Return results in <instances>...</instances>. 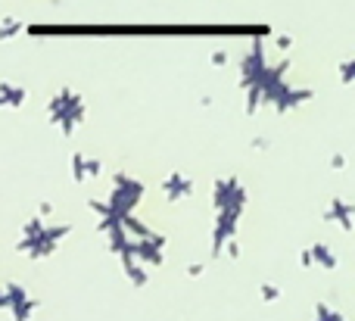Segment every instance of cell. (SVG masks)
<instances>
[{"label":"cell","instance_id":"6da1fadb","mask_svg":"<svg viewBox=\"0 0 355 321\" xmlns=\"http://www.w3.org/2000/svg\"><path fill=\"white\" fill-rule=\"evenodd\" d=\"M47 116H50V122H53V125H60L62 135H72L75 125L85 119V100H81L75 91H69V87H66V91H60L47 103Z\"/></svg>","mask_w":355,"mask_h":321},{"label":"cell","instance_id":"7a4b0ae2","mask_svg":"<svg viewBox=\"0 0 355 321\" xmlns=\"http://www.w3.org/2000/svg\"><path fill=\"white\" fill-rule=\"evenodd\" d=\"M141 197H144L141 181L128 178V175H116V191H112V197H110V206L116 216H125L131 206H137Z\"/></svg>","mask_w":355,"mask_h":321},{"label":"cell","instance_id":"3957f363","mask_svg":"<svg viewBox=\"0 0 355 321\" xmlns=\"http://www.w3.org/2000/svg\"><path fill=\"white\" fill-rule=\"evenodd\" d=\"M215 209L218 212H225V209H234V212H240L243 209V203H246V187L240 184L237 178H221V181H215Z\"/></svg>","mask_w":355,"mask_h":321},{"label":"cell","instance_id":"277c9868","mask_svg":"<svg viewBox=\"0 0 355 321\" xmlns=\"http://www.w3.org/2000/svg\"><path fill=\"white\" fill-rule=\"evenodd\" d=\"M162 191L168 193V200H184L190 191H193V181H190L187 175L175 172V175H168V178L162 181Z\"/></svg>","mask_w":355,"mask_h":321},{"label":"cell","instance_id":"5b68a950","mask_svg":"<svg viewBox=\"0 0 355 321\" xmlns=\"http://www.w3.org/2000/svg\"><path fill=\"white\" fill-rule=\"evenodd\" d=\"M97 172H100V162H97V159H87L85 153H75V156H72V175H75V181L94 178Z\"/></svg>","mask_w":355,"mask_h":321},{"label":"cell","instance_id":"8992f818","mask_svg":"<svg viewBox=\"0 0 355 321\" xmlns=\"http://www.w3.org/2000/svg\"><path fill=\"white\" fill-rule=\"evenodd\" d=\"M25 103V87L0 81V106H22Z\"/></svg>","mask_w":355,"mask_h":321},{"label":"cell","instance_id":"52a82bcc","mask_svg":"<svg viewBox=\"0 0 355 321\" xmlns=\"http://www.w3.org/2000/svg\"><path fill=\"white\" fill-rule=\"evenodd\" d=\"M327 216H337L340 222H343V228H349V216H352V206H343V200H334L331 212Z\"/></svg>","mask_w":355,"mask_h":321},{"label":"cell","instance_id":"ba28073f","mask_svg":"<svg viewBox=\"0 0 355 321\" xmlns=\"http://www.w3.org/2000/svg\"><path fill=\"white\" fill-rule=\"evenodd\" d=\"M19 31H22V22H19V19H6V22L0 25V41H6V37L19 35Z\"/></svg>","mask_w":355,"mask_h":321},{"label":"cell","instance_id":"9c48e42d","mask_svg":"<svg viewBox=\"0 0 355 321\" xmlns=\"http://www.w3.org/2000/svg\"><path fill=\"white\" fill-rule=\"evenodd\" d=\"M340 78H343L346 85L355 81V60H349V62H343V66H340Z\"/></svg>","mask_w":355,"mask_h":321},{"label":"cell","instance_id":"30bf717a","mask_svg":"<svg viewBox=\"0 0 355 321\" xmlns=\"http://www.w3.org/2000/svg\"><path fill=\"white\" fill-rule=\"evenodd\" d=\"M212 62H215V66H225V62H227V53H225V50H215V53H212Z\"/></svg>","mask_w":355,"mask_h":321}]
</instances>
